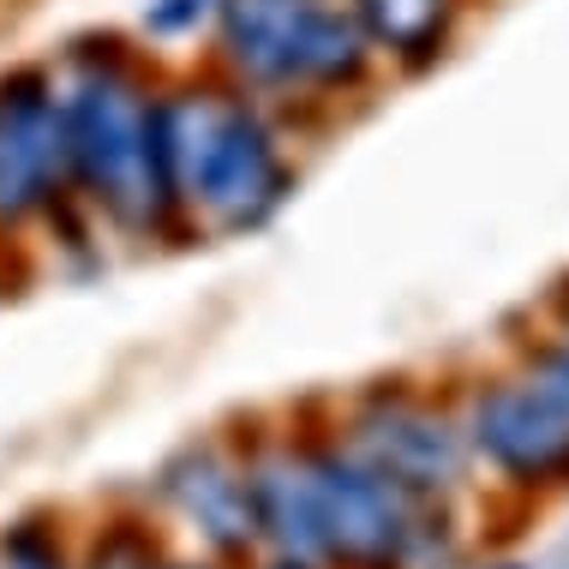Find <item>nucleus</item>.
<instances>
[{
  "mask_svg": "<svg viewBox=\"0 0 569 569\" xmlns=\"http://www.w3.org/2000/svg\"><path fill=\"white\" fill-rule=\"evenodd\" d=\"M473 443L516 480H563L569 473V408L540 383H498L473 408Z\"/></svg>",
  "mask_w": 569,
  "mask_h": 569,
  "instance_id": "nucleus-6",
  "label": "nucleus"
},
{
  "mask_svg": "<svg viewBox=\"0 0 569 569\" xmlns=\"http://www.w3.org/2000/svg\"><path fill=\"white\" fill-rule=\"evenodd\" d=\"M533 383L551 396L558 408H569V348L563 353H540V366H533Z\"/></svg>",
  "mask_w": 569,
  "mask_h": 569,
  "instance_id": "nucleus-13",
  "label": "nucleus"
},
{
  "mask_svg": "<svg viewBox=\"0 0 569 569\" xmlns=\"http://www.w3.org/2000/svg\"><path fill=\"white\" fill-rule=\"evenodd\" d=\"M168 192L204 204L222 228H252L282 204V162L270 132L234 102L180 97L157 109Z\"/></svg>",
  "mask_w": 569,
  "mask_h": 569,
  "instance_id": "nucleus-1",
  "label": "nucleus"
},
{
  "mask_svg": "<svg viewBox=\"0 0 569 569\" xmlns=\"http://www.w3.org/2000/svg\"><path fill=\"white\" fill-rule=\"evenodd\" d=\"M360 450L372 468H383L390 480H402L413 491H443L461 480V438L438 413L413 402H378L360 420Z\"/></svg>",
  "mask_w": 569,
  "mask_h": 569,
  "instance_id": "nucleus-7",
  "label": "nucleus"
},
{
  "mask_svg": "<svg viewBox=\"0 0 569 569\" xmlns=\"http://www.w3.org/2000/svg\"><path fill=\"white\" fill-rule=\"evenodd\" d=\"M204 12H210V0H157V7L144 12V24H150V30H162V37H174V30L198 24Z\"/></svg>",
  "mask_w": 569,
  "mask_h": 569,
  "instance_id": "nucleus-12",
  "label": "nucleus"
},
{
  "mask_svg": "<svg viewBox=\"0 0 569 569\" xmlns=\"http://www.w3.org/2000/svg\"><path fill=\"white\" fill-rule=\"evenodd\" d=\"M510 569H516V563H510Z\"/></svg>",
  "mask_w": 569,
  "mask_h": 569,
  "instance_id": "nucleus-14",
  "label": "nucleus"
},
{
  "mask_svg": "<svg viewBox=\"0 0 569 569\" xmlns=\"http://www.w3.org/2000/svg\"><path fill=\"white\" fill-rule=\"evenodd\" d=\"M252 503H258V528H264L288 558H325V540H318V498H312L306 461H270V468H258Z\"/></svg>",
  "mask_w": 569,
  "mask_h": 569,
  "instance_id": "nucleus-9",
  "label": "nucleus"
},
{
  "mask_svg": "<svg viewBox=\"0 0 569 569\" xmlns=\"http://www.w3.org/2000/svg\"><path fill=\"white\" fill-rule=\"evenodd\" d=\"M168 498H174L180 510L204 528L210 546H222V551H246V546H252V533H258L252 480H240L222 456L192 450L174 473H168Z\"/></svg>",
  "mask_w": 569,
  "mask_h": 569,
  "instance_id": "nucleus-8",
  "label": "nucleus"
},
{
  "mask_svg": "<svg viewBox=\"0 0 569 569\" xmlns=\"http://www.w3.org/2000/svg\"><path fill=\"white\" fill-rule=\"evenodd\" d=\"M234 67L270 84H342L360 72V19L336 0H222Z\"/></svg>",
  "mask_w": 569,
  "mask_h": 569,
  "instance_id": "nucleus-4",
  "label": "nucleus"
},
{
  "mask_svg": "<svg viewBox=\"0 0 569 569\" xmlns=\"http://www.w3.org/2000/svg\"><path fill=\"white\" fill-rule=\"evenodd\" d=\"M0 569H67V563H60V551L37 528H19L0 540Z\"/></svg>",
  "mask_w": 569,
  "mask_h": 569,
  "instance_id": "nucleus-11",
  "label": "nucleus"
},
{
  "mask_svg": "<svg viewBox=\"0 0 569 569\" xmlns=\"http://www.w3.org/2000/svg\"><path fill=\"white\" fill-rule=\"evenodd\" d=\"M67 132V162L79 168L102 210L127 228H150L168 204V168H162V132L157 109L138 97L132 79L97 72L67 97L60 109Z\"/></svg>",
  "mask_w": 569,
  "mask_h": 569,
  "instance_id": "nucleus-2",
  "label": "nucleus"
},
{
  "mask_svg": "<svg viewBox=\"0 0 569 569\" xmlns=\"http://www.w3.org/2000/svg\"><path fill=\"white\" fill-rule=\"evenodd\" d=\"M353 19L372 30L383 49L420 54L438 42L443 19H450V0H353Z\"/></svg>",
  "mask_w": 569,
  "mask_h": 569,
  "instance_id": "nucleus-10",
  "label": "nucleus"
},
{
  "mask_svg": "<svg viewBox=\"0 0 569 569\" xmlns=\"http://www.w3.org/2000/svg\"><path fill=\"white\" fill-rule=\"evenodd\" d=\"M60 162H67L60 102L37 79L0 84V222H24L30 210L49 204Z\"/></svg>",
  "mask_w": 569,
  "mask_h": 569,
  "instance_id": "nucleus-5",
  "label": "nucleus"
},
{
  "mask_svg": "<svg viewBox=\"0 0 569 569\" xmlns=\"http://www.w3.org/2000/svg\"><path fill=\"white\" fill-rule=\"evenodd\" d=\"M318 498V540L325 558L353 569H402L432 558L443 528L432 521V491H413L372 468L366 456H306Z\"/></svg>",
  "mask_w": 569,
  "mask_h": 569,
  "instance_id": "nucleus-3",
  "label": "nucleus"
}]
</instances>
